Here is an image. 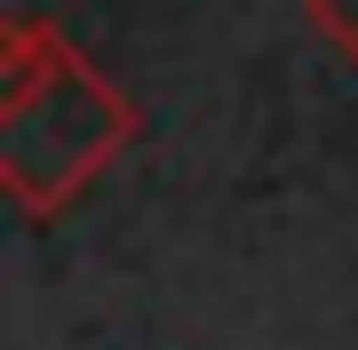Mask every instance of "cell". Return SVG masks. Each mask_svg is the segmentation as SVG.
Segmentation results:
<instances>
[{
	"label": "cell",
	"instance_id": "7a4b0ae2",
	"mask_svg": "<svg viewBox=\"0 0 358 350\" xmlns=\"http://www.w3.org/2000/svg\"><path fill=\"white\" fill-rule=\"evenodd\" d=\"M303 16L343 64H358V0H303Z\"/></svg>",
	"mask_w": 358,
	"mask_h": 350
},
{
	"label": "cell",
	"instance_id": "6da1fadb",
	"mask_svg": "<svg viewBox=\"0 0 358 350\" xmlns=\"http://www.w3.org/2000/svg\"><path fill=\"white\" fill-rule=\"evenodd\" d=\"M128 143L136 104L48 16H16L0 32V191L24 215L72 207Z\"/></svg>",
	"mask_w": 358,
	"mask_h": 350
}]
</instances>
